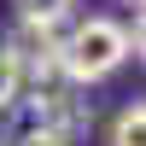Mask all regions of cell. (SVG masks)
Segmentation results:
<instances>
[{
	"instance_id": "6da1fadb",
	"label": "cell",
	"mask_w": 146,
	"mask_h": 146,
	"mask_svg": "<svg viewBox=\"0 0 146 146\" xmlns=\"http://www.w3.org/2000/svg\"><path fill=\"white\" fill-rule=\"evenodd\" d=\"M53 58L70 88H94L129 64V29L117 18H82L64 29V41H53Z\"/></svg>"
},
{
	"instance_id": "7a4b0ae2",
	"label": "cell",
	"mask_w": 146,
	"mask_h": 146,
	"mask_svg": "<svg viewBox=\"0 0 146 146\" xmlns=\"http://www.w3.org/2000/svg\"><path fill=\"white\" fill-rule=\"evenodd\" d=\"M70 6H76V0H12V12H18V23L23 29H53V23H64L70 18Z\"/></svg>"
},
{
	"instance_id": "3957f363",
	"label": "cell",
	"mask_w": 146,
	"mask_h": 146,
	"mask_svg": "<svg viewBox=\"0 0 146 146\" xmlns=\"http://www.w3.org/2000/svg\"><path fill=\"white\" fill-rule=\"evenodd\" d=\"M23 94V53L12 41H0V117H6V105Z\"/></svg>"
},
{
	"instance_id": "277c9868",
	"label": "cell",
	"mask_w": 146,
	"mask_h": 146,
	"mask_svg": "<svg viewBox=\"0 0 146 146\" xmlns=\"http://www.w3.org/2000/svg\"><path fill=\"white\" fill-rule=\"evenodd\" d=\"M111 146H146V105H129L111 123Z\"/></svg>"
},
{
	"instance_id": "5b68a950",
	"label": "cell",
	"mask_w": 146,
	"mask_h": 146,
	"mask_svg": "<svg viewBox=\"0 0 146 146\" xmlns=\"http://www.w3.org/2000/svg\"><path fill=\"white\" fill-rule=\"evenodd\" d=\"M129 58H146V6L135 12V29H129Z\"/></svg>"
},
{
	"instance_id": "8992f818",
	"label": "cell",
	"mask_w": 146,
	"mask_h": 146,
	"mask_svg": "<svg viewBox=\"0 0 146 146\" xmlns=\"http://www.w3.org/2000/svg\"><path fill=\"white\" fill-rule=\"evenodd\" d=\"M23 146H64V140H53V135H41V140H23Z\"/></svg>"
},
{
	"instance_id": "52a82bcc",
	"label": "cell",
	"mask_w": 146,
	"mask_h": 146,
	"mask_svg": "<svg viewBox=\"0 0 146 146\" xmlns=\"http://www.w3.org/2000/svg\"><path fill=\"white\" fill-rule=\"evenodd\" d=\"M140 6H146V0H140Z\"/></svg>"
},
{
	"instance_id": "ba28073f",
	"label": "cell",
	"mask_w": 146,
	"mask_h": 146,
	"mask_svg": "<svg viewBox=\"0 0 146 146\" xmlns=\"http://www.w3.org/2000/svg\"><path fill=\"white\" fill-rule=\"evenodd\" d=\"M135 6H140V0H135Z\"/></svg>"
}]
</instances>
